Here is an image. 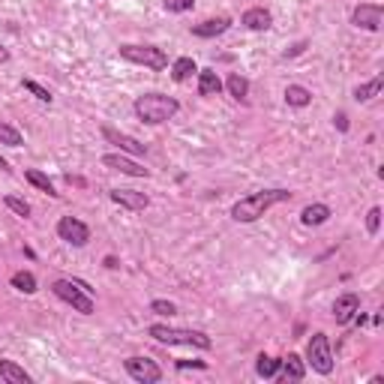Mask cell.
I'll list each match as a JSON object with an SVG mask.
<instances>
[{
	"label": "cell",
	"mask_w": 384,
	"mask_h": 384,
	"mask_svg": "<svg viewBox=\"0 0 384 384\" xmlns=\"http://www.w3.org/2000/svg\"><path fill=\"white\" fill-rule=\"evenodd\" d=\"M333 120H336V127H340V129H343V132H345V129H348V117H345V115H336V117H333Z\"/></svg>",
	"instance_id": "obj_34"
},
{
	"label": "cell",
	"mask_w": 384,
	"mask_h": 384,
	"mask_svg": "<svg viewBox=\"0 0 384 384\" xmlns=\"http://www.w3.org/2000/svg\"><path fill=\"white\" fill-rule=\"evenodd\" d=\"M103 139L108 144H115L120 153H129V156H144V153H148V148H144L139 139H132V135H127V132H117L115 127H103Z\"/></svg>",
	"instance_id": "obj_10"
},
{
	"label": "cell",
	"mask_w": 384,
	"mask_h": 384,
	"mask_svg": "<svg viewBox=\"0 0 384 384\" xmlns=\"http://www.w3.org/2000/svg\"><path fill=\"white\" fill-rule=\"evenodd\" d=\"M192 72H198V66H196V60H192V58H177L172 63V78L177 84H184L186 78H192Z\"/></svg>",
	"instance_id": "obj_25"
},
{
	"label": "cell",
	"mask_w": 384,
	"mask_h": 384,
	"mask_svg": "<svg viewBox=\"0 0 384 384\" xmlns=\"http://www.w3.org/2000/svg\"><path fill=\"white\" fill-rule=\"evenodd\" d=\"M4 205H6V210H13L15 217H30V205L25 198H18V196H4Z\"/></svg>",
	"instance_id": "obj_29"
},
{
	"label": "cell",
	"mask_w": 384,
	"mask_h": 384,
	"mask_svg": "<svg viewBox=\"0 0 384 384\" xmlns=\"http://www.w3.org/2000/svg\"><path fill=\"white\" fill-rule=\"evenodd\" d=\"M207 369V360H177V369Z\"/></svg>",
	"instance_id": "obj_33"
},
{
	"label": "cell",
	"mask_w": 384,
	"mask_h": 384,
	"mask_svg": "<svg viewBox=\"0 0 384 384\" xmlns=\"http://www.w3.org/2000/svg\"><path fill=\"white\" fill-rule=\"evenodd\" d=\"M9 286L15 291H21V295H37V276H33L30 270H18V274H13Z\"/></svg>",
	"instance_id": "obj_24"
},
{
	"label": "cell",
	"mask_w": 384,
	"mask_h": 384,
	"mask_svg": "<svg viewBox=\"0 0 384 384\" xmlns=\"http://www.w3.org/2000/svg\"><path fill=\"white\" fill-rule=\"evenodd\" d=\"M123 369H127V376L139 384H160L162 381V366L156 364L153 357H141V354L127 357L123 360Z\"/></svg>",
	"instance_id": "obj_7"
},
{
	"label": "cell",
	"mask_w": 384,
	"mask_h": 384,
	"mask_svg": "<svg viewBox=\"0 0 384 384\" xmlns=\"http://www.w3.org/2000/svg\"><path fill=\"white\" fill-rule=\"evenodd\" d=\"M282 201H291L288 189H258V192H252V196L234 201L231 219L234 222H255V219H262L270 207L282 205Z\"/></svg>",
	"instance_id": "obj_1"
},
{
	"label": "cell",
	"mask_w": 384,
	"mask_h": 384,
	"mask_svg": "<svg viewBox=\"0 0 384 384\" xmlns=\"http://www.w3.org/2000/svg\"><path fill=\"white\" fill-rule=\"evenodd\" d=\"M148 336L156 340L160 345H189L198 348V352H210L213 340L205 331H192V327H168V324H151Z\"/></svg>",
	"instance_id": "obj_2"
},
{
	"label": "cell",
	"mask_w": 384,
	"mask_h": 384,
	"mask_svg": "<svg viewBox=\"0 0 384 384\" xmlns=\"http://www.w3.org/2000/svg\"><path fill=\"white\" fill-rule=\"evenodd\" d=\"M225 90H229L231 99H237V103H246V96H250V78L241 72H231L225 78Z\"/></svg>",
	"instance_id": "obj_20"
},
{
	"label": "cell",
	"mask_w": 384,
	"mask_h": 384,
	"mask_svg": "<svg viewBox=\"0 0 384 384\" xmlns=\"http://www.w3.org/2000/svg\"><path fill=\"white\" fill-rule=\"evenodd\" d=\"M357 312H360V297L354 295V291H345V295H340V297L333 300V319H336V324H348Z\"/></svg>",
	"instance_id": "obj_13"
},
{
	"label": "cell",
	"mask_w": 384,
	"mask_h": 384,
	"mask_svg": "<svg viewBox=\"0 0 384 384\" xmlns=\"http://www.w3.org/2000/svg\"><path fill=\"white\" fill-rule=\"evenodd\" d=\"M381 87H384V75L378 72L376 78H369V82L354 87V103H372V99L381 94Z\"/></svg>",
	"instance_id": "obj_19"
},
{
	"label": "cell",
	"mask_w": 384,
	"mask_h": 384,
	"mask_svg": "<svg viewBox=\"0 0 384 384\" xmlns=\"http://www.w3.org/2000/svg\"><path fill=\"white\" fill-rule=\"evenodd\" d=\"M331 217H333V210L327 207V205H321V201H315V205H307V207L300 210V222L307 225V229H312V225H324Z\"/></svg>",
	"instance_id": "obj_17"
},
{
	"label": "cell",
	"mask_w": 384,
	"mask_h": 384,
	"mask_svg": "<svg viewBox=\"0 0 384 384\" xmlns=\"http://www.w3.org/2000/svg\"><path fill=\"white\" fill-rule=\"evenodd\" d=\"M222 90V78L217 70H198V94L201 96H217Z\"/></svg>",
	"instance_id": "obj_21"
},
{
	"label": "cell",
	"mask_w": 384,
	"mask_h": 384,
	"mask_svg": "<svg viewBox=\"0 0 384 384\" xmlns=\"http://www.w3.org/2000/svg\"><path fill=\"white\" fill-rule=\"evenodd\" d=\"M21 87H25L27 90V94H33V96H37L39 99V103H45V105H51V90L49 87H42L39 82H33V78H21Z\"/></svg>",
	"instance_id": "obj_28"
},
{
	"label": "cell",
	"mask_w": 384,
	"mask_h": 384,
	"mask_svg": "<svg viewBox=\"0 0 384 384\" xmlns=\"http://www.w3.org/2000/svg\"><path fill=\"white\" fill-rule=\"evenodd\" d=\"M229 27H231V18L229 15L207 18V21H201V25H192V37H198V39H217Z\"/></svg>",
	"instance_id": "obj_14"
},
{
	"label": "cell",
	"mask_w": 384,
	"mask_h": 384,
	"mask_svg": "<svg viewBox=\"0 0 384 384\" xmlns=\"http://www.w3.org/2000/svg\"><path fill=\"white\" fill-rule=\"evenodd\" d=\"M117 54L127 63H139V66H148L153 72H162L168 70V54L160 49V45H135V42H123Z\"/></svg>",
	"instance_id": "obj_5"
},
{
	"label": "cell",
	"mask_w": 384,
	"mask_h": 384,
	"mask_svg": "<svg viewBox=\"0 0 384 384\" xmlns=\"http://www.w3.org/2000/svg\"><path fill=\"white\" fill-rule=\"evenodd\" d=\"M51 291L54 297H60L63 303H70L75 312L82 315H94L96 303H94V288L82 279H54L51 282Z\"/></svg>",
	"instance_id": "obj_4"
},
{
	"label": "cell",
	"mask_w": 384,
	"mask_h": 384,
	"mask_svg": "<svg viewBox=\"0 0 384 384\" xmlns=\"http://www.w3.org/2000/svg\"><path fill=\"white\" fill-rule=\"evenodd\" d=\"M241 25L246 30H252V33H262V30H267L270 25H274V15H270V9H264V6H250L241 15Z\"/></svg>",
	"instance_id": "obj_15"
},
{
	"label": "cell",
	"mask_w": 384,
	"mask_h": 384,
	"mask_svg": "<svg viewBox=\"0 0 384 384\" xmlns=\"http://www.w3.org/2000/svg\"><path fill=\"white\" fill-rule=\"evenodd\" d=\"M9 58H13V54H9V49H4V45H0V63H6Z\"/></svg>",
	"instance_id": "obj_35"
},
{
	"label": "cell",
	"mask_w": 384,
	"mask_h": 384,
	"mask_svg": "<svg viewBox=\"0 0 384 384\" xmlns=\"http://www.w3.org/2000/svg\"><path fill=\"white\" fill-rule=\"evenodd\" d=\"M103 165L111 168V172L129 174V177H151L148 168L139 165L135 160H129V156H123V153H105V156H103Z\"/></svg>",
	"instance_id": "obj_11"
},
{
	"label": "cell",
	"mask_w": 384,
	"mask_h": 384,
	"mask_svg": "<svg viewBox=\"0 0 384 384\" xmlns=\"http://www.w3.org/2000/svg\"><path fill=\"white\" fill-rule=\"evenodd\" d=\"M381 21H384V6L381 4H357L354 13H352V25L357 30L378 33L381 30Z\"/></svg>",
	"instance_id": "obj_9"
},
{
	"label": "cell",
	"mask_w": 384,
	"mask_h": 384,
	"mask_svg": "<svg viewBox=\"0 0 384 384\" xmlns=\"http://www.w3.org/2000/svg\"><path fill=\"white\" fill-rule=\"evenodd\" d=\"M276 376L282 381H303L307 378V364L300 360V354H288V357H282V366Z\"/></svg>",
	"instance_id": "obj_16"
},
{
	"label": "cell",
	"mask_w": 384,
	"mask_h": 384,
	"mask_svg": "<svg viewBox=\"0 0 384 384\" xmlns=\"http://www.w3.org/2000/svg\"><path fill=\"white\" fill-rule=\"evenodd\" d=\"M162 6L168 9V13L180 15V13H189V9L196 6V0H162Z\"/></svg>",
	"instance_id": "obj_30"
},
{
	"label": "cell",
	"mask_w": 384,
	"mask_h": 384,
	"mask_svg": "<svg viewBox=\"0 0 384 384\" xmlns=\"http://www.w3.org/2000/svg\"><path fill=\"white\" fill-rule=\"evenodd\" d=\"M286 103L291 108H307L312 103V90L303 87V84H288L286 87Z\"/></svg>",
	"instance_id": "obj_23"
},
{
	"label": "cell",
	"mask_w": 384,
	"mask_h": 384,
	"mask_svg": "<svg viewBox=\"0 0 384 384\" xmlns=\"http://www.w3.org/2000/svg\"><path fill=\"white\" fill-rule=\"evenodd\" d=\"M58 237L63 243L82 250V246L90 243V229H87V222H82L78 217H60L58 219Z\"/></svg>",
	"instance_id": "obj_8"
},
{
	"label": "cell",
	"mask_w": 384,
	"mask_h": 384,
	"mask_svg": "<svg viewBox=\"0 0 384 384\" xmlns=\"http://www.w3.org/2000/svg\"><path fill=\"white\" fill-rule=\"evenodd\" d=\"M307 364L319 372V376H331L333 372V348L327 333H312L307 343Z\"/></svg>",
	"instance_id": "obj_6"
},
{
	"label": "cell",
	"mask_w": 384,
	"mask_h": 384,
	"mask_svg": "<svg viewBox=\"0 0 384 384\" xmlns=\"http://www.w3.org/2000/svg\"><path fill=\"white\" fill-rule=\"evenodd\" d=\"M282 366V357H267V354H258L255 360V372L262 378H276V372Z\"/></svg>",
	"instance_id": "obj_26"
},
{
	"label": "cell",
	"mask_w": 384,
	"mask_h": 384,
	"mask_svg": "<svg viewBox=\"0 0 384 384\" xmlns=\"http://www.w3.org/2000/svg\"><path fill=\"white\" fill-rule=\"evenodd\" d=\"M0 172H13V168H9V162L4 160V156H0Z\"/></svg>",
	"instance_id": "obj_36"
},
{
	"label": "cell",
	"mask_w": 384,
	"mask_h": 384,
	"mask_svg": "<svg viewBox=\"0 0 384 384\" xmlns=\"http://www.w3.org/2000/svg\"><path fill=\"white\" fill-rule=\"evenodd\" d=\"M151 312H156V315H168V319H172V315H177V307L172 300H151Z\"/></svg>",
	"instance_id": "obj_31"
},
{
	"label": "cell",
	"mask_w": 384,
	"mask_h": 384,
	"mask_svg": "<svg viewBox=\"0 0 384 384\" xmlns=\"http://www.w3.org/2000/svg\"><path fill=\"white\" fill-rule=\"evenodd\" d=\"M108 198L115 201V205H120L123 210H135V213L151 205V198L139 189H108Z\"/></svg>",
	"instance_id": "obj_12"
},
{
	"label": "cell",
	"mask_w": 384,
	"mask_h": 384,
	"mask_svg": "<svg viewBox=\"0 0 384 384\" xmlns=\"http://www.w3.org/2000/svg\"><path fill=\"white\" fill-rule=\"evenodd\" d=\"M135 115H139L141 123H148V127H156V123H165L172 120L177 111H180V103L174 96H165V94H141L135 99Z\"/></svg>",
	"instance_id": "obj_3"
},
{
	"label": "cell",
	"mask_w": 384,
	"mask_h": 384,
	"mask_svg": "<svg viewBox=\"0 0 384 384\" xmlns=\"http://www.w3.org/2000/svg\"><path fill=\"white\" fill-rule=\"evenodd\" d=\"M378 229H381V207H372V210L366 213V231H369L372 237H376Z\"/></svg>",
	"instance_id": "obj_32"
},
{
	"label": "cell",
	"mask_w": 384,
	"mask_h": 384,
	"mask_svg": "<svg viewBox=\"0 0 384 384\" xmlns=\"http://www.w3.org/2000/svg\"><path fill=\"white\" fill-rule=\"evenodd\" d=\"M25 180H27L30 186H37L39 192H45V196H51V198H58V196H60V192L54 189V184L49 180V174H42L39 168H27V172H25Z\"/></svg>",
	"instance_id": "obj_22"
},
{
	"label": "cell",
	"mask_w": 384,
	"mask_h": 384,
	"mask_svg": "<svg viewBox=\"0 0 384 384\" xmlns=\"http://www.w3.org/2000/svg\"><path fill=\"white\" fill-rule=\"evenodd\" d=\"M0 144H6V148H21V144H25V135H21L13 123L0 120Z\"/></svg>",
	"instance_id": "obj_27"
},
{
	"label": "cell",
	"mask_w": 384,
	"mask_h": 384,
	"mask_svg": "<svg viewBox=\"0 0 384 384\" xmlns=\"http://www.w3.org/2000/svg\"><path fill=\"white\" fill-rule=\"evenodd\" d=\"M0 378L9 384H30V372H25V366H18L15 360H0Z\"/></svg>",
	"instance_id": "obj_18"
}]
</instances>
